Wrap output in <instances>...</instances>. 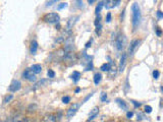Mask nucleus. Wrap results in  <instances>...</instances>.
I'll return each mask as SVG.
<instances>
[{
  "label": "nucleus",
  "mask_w": 163,
  "mask_h": 122,
  "mask_svg": "<svg viewBox=\"0 0 163 122\" xmlns=\"http://www.w3.org/2000/svg\"><path fill=\"white\" fill-rule=\"evenodd\" d=\"M66 6H68V3H60V4L58 5V7H57V9H58V10H61L62 8L66 7Z\"/></svg>",
  "instance_id": "c756f323"
},
{
  "label": "nucleus",
  "mask_w": 163,
  "mask_h": 122,
  "mask_svg": "<svg viewBox=\"0 0 163 122\" xmlns=\"http://www.w3.org/2000/svg\"><path fill=\"white\" fill-rule=\"evenodd\" d=\"M81 72H79V71H73V73L72 74V81L75 82H78L80 81V78H81Z\"/></svg>",
  "instance_id": "dca6fc26"
},
{
  "label": "nucleus",
  "mask_w": 163,
  "mask_h": 122,
  "mask_svg": "<svg viewBox=\"0 0 163 122\" xmlns=\"http://www.w3.org/2000/svg\"><path fill=\"white\" fill-rule=\"evenodd\" d=\"M126 54L123 53L122 56H121L120 58V63H119V71H123L124 69V66H126Z\"/></svg>",
  "instance_id": "f8f14e48"
},
{
  "label": "nucleus",
  "mask_w": 163,
  "mask_h": 122,
  "mask_svg": "<svg viewBox=\"0 0 163 122\" xmlns=\"http://www.w3.org/2000/svg\"><path fill=\"white\" fill-rule=\"evenodd\" d=\"M63 42H64V38L63 37H58L57 38V39L55 40V43H57V44H60V43H63Z\"/></svg>",
  "instance_id": "bb28decb"
},
{
  "label": "nucleus",
  "mask_w": 163,
  "mask_h": 122,
  "mask_svg": "<svg viewBox=\"0 0 163 122\" xmlns=\"http://www.w3.org/2000/svg\"><path fill=\"white\" fill-rule=\"evenodd\" d=\"M98 114H99V108L95 107L93 110L90 112V115H89V118H88V122H90L93 119H95V118L98 116Z\"/></svg>",
  "instance_id": "9d476101"
},
{
  "label": "nucleus",
  "mask_w": 163,
  "mask_h": 122,
  "mask_svg": "<svg viewBox=\"0 0 163 122\" xmlns=\"http://www.w3.org/2000/svg\"><path fill=\"white\" fill-rule=\"evenodd\" d=\"M141 21V9L138 3H134L132 5V24L134 31L137 30Z\"/></svg>",
  "instance_id": "f257e3e1"
},
{
  "label": "nucleus",
  "mask_w": 163,
  "mask_h": 122,
  "mask_svg": "<svg viewBox=\"0 0 163 122\" xmlns=\"http://www.w3.org/2000/svg\"><path fill=\"white\" fill-rule=\"evenodd\" d=\"M47 75H48V78H55V72H54L52 69H48V71H47Z\"/></svg>",
  "instance_id": "412c9836"
},
{
  "label": "nucleus",
  "mask_w": 163,
  "mask_h": 122,
  "mask_svg": "<svg viewBox=\"0 0 163 122\" xmlns=\"http://www.w3.org/2000/svg\"><path fill=\"white\" fill-rule=\"evenodd\" d=\"M76 20H79V17H69L68 21H66V25H65V31L70 33V31H72V29L73 28V25H76Z\"/></svg>",
  "instance_id": "423d86ee"
},
{
  "label": "nucleus",
  "mask_w": 163,
  "mask_h": 122,
  "mask_svg": "<svg viewBox=\"0 0 163 122\" xmlns=\"http://www.w3.org/2000/svg\"><path fill=\"white\" fill-rule=\"evenodd\" d=\"M31 70L35 74H38V73H41V71H42V66H41V64H34L31 67Z\"/></svg>",
  "instance_id": "ddd939ff"
},
{
  "label": "nucleus",
  "mask_w": 163,
  "mask_h": 122,
  "mask_svg": "<svg viewBox=\"0 0 163 122\" xmlns=\"http://www.w3.org/2000/svg\"><path fill=\"white\" fill-rule=\"evenodd\" d=\"M56 2H57L56 0H53V1H48L47 2V6H51V5L53 4V3H56Z\"/></svg>",
  "instance_id": "e433bc0d"
},
{
  "label": "nucleus",
  "mask_w": 163,
  "mask_h": 122,
  "mask_svg": "<svg viewBox=\"0 0 163 122\" xmlns=\"http://www.w3.org/2000/svg\"><path fill=\"white\" fill-rule=\"evenodd\" d=\"M100 21H101V17L100 15H98V17L96 18V21H95V25H96V28H98V27H101V24H100Z\"/></svg>",
  "instance_id": "b1692460"
},
{
  "label": "nucleus",
  "mask_w": 163,
  "mask_h": 122,
  "mask_svg": "<svg viewBox=\"0 0 163 122\" xmlns=\"http://www.w3.org/2000/svg\"><path fill=\"white\" fill-rule=\"evenodd\" d=\"M46 82H47L46 79H42V81H41V82H37V83H36V86H35V88H39V86H42L43 83H46Z\"/></svg>",
  "instance_id": "c85d7f7f"
},
{
  "label": "nucleus",
  "mask_w": 163,
  "mask_h": 122,
  "mask_svg": "<svg viewBox=\"0 0 163 122\" xmlns=\"http://www.w3.org/2000/svg\"><path fill=\"white\" fill-rule=\"evenodd\" d=\"M80 91H81V89H80V88H76V93H79Z\"/></svg>",
  "instance_id": "ea45409f"
},
{
  "label": "nucleus",
  "mask_w": 163,
  "mask_h": 122,
  "mask_svg": "<svg viewBox=\"0 0 163 122\" xmlns=\"http://www.w3.org/2000/svg\"><path fill=\"white\" fill-rule=\"evenodd\" d=\"M156 15H157V17L159 18V20H160V18H163V12H161V11H157L156 12Z\"/></svg>",
  "instance_id": "7c9ffc66"
},
{
  "label": "nucleus",
  "mask_w": 163,
  "mask_h": 122,
  "mask_svg": "<svg viewBox=\"0 0 163 122\" xmlns=\"http://www.w3.org/2000/svg\"><path fill=\"white\" fill-rule=\"evenodd\" d=\"M155 31H156V34H157V36L160 37V36H161V31L159 30V28H156V29H155Z\"/></svg>",
  "instance_id": "f704fd0d"
},
{
  "label": "nucleus",
  "mask_w": 163,
  "mask_h": 122,
  "mask_svg": "<svg viewBox=\"0 0 163 122\" xmlns=\"http://www.w3.org/2000/svg\"><path fill=\"white\" fill-rule=\"evenodd\" d=\"M12 98H14V96H12V95L6 96V97L4 98V100H3V103H4V104H7L8 102H10L12 100Z\"/></svg>",
  "instance_id": "4be33fe9"
},
{
  "label": "nucleus",
  "mask_w": 163,
  "mask_h": 122,
  "mask_svg": "<svg viewBox=\"0 0 163 122\" xmlns=\"http://www.w3.org/2000/svg\"><path fill=\"white\" fill-rule=\"evenodd\" d=\"M161 90H162V92H163V86H161Z\"/></svg>",
  "instance_id": "79ce46f5"
},
{
  "label": "nucleus",
  "mask_w": 163,
  "mask_h": 122,
  "mask_svg": "<svg viewBox=\"0 0 163 122\" xmlns=\"http://www.w3.org/2000/svg\"><path fill=\"white\" fill-rule=\"evenodd\" d=\"M159 75H160V73H159L158 70H154V71H153V78H154L155 79H158Z\"/></svg>",
  "instance_id": "a878e982"
},
{
  "label": "nucleus",
  "mask_w": 163,
  "mask_h": 122,
  "mask_svg": "<svg viewBox=\"0 0 163 122\" xmlns=\"http://www.w3.org/2000/svg\"><path fill=\"white\" fill-rule=\"evenodd\" d=\"M126 45V38L122 34H118L115 39V49L117 52H121Z\"/></svg>",
  "instance_id": "f03ea898"
},
{
  "label": "nucleus",
  "mask_w": 163,
  "mask_h": 122,
  "mask_svg": "<svg viewBox=\"0 0 163 122\" xmlns=\"http://www.w3.org/2000/svg\"><path fill=\"white\" fill-rule=\"evenodd\" d=\"M140 43H141V41H139V40H134L132 43H130V48H129V54H130V56H132L133 54L135 53V51L137 50V48L139 47Z\"/></svg>",
  "instance_id": "6e6552de"
},
{
  "label": "nucleus",
  "mask_w": 163,
  "mask_h": 122,
  "mask_svg": "<svg viewBox=\"0 0 163 122\" xmlns=\"http://www.w3.org/2000/svg\"><path fill=\"white\" fill-rule=\"evenodd\" d=\"M56 121L57 118L54 114H46L42 119V122H56Z\"/></svg>",
  "instance_id": "1a4fd4ad"
},
{
  "label": "nucleus",
  "mask_w": 163,
  "mask_h": 122,
  "mask_svg": "<svg viewBox=\"0 0 163 122\" xmlns=\"http://www.w3.org/2000/svg\"><path fill=\"white\" fill-rule=\"evenodd\" d=\"M80 105L79 103H75V104H72L70 107L68 108V112H66V116H68V118H72L76 115V113L78 112L79 108H80Z\"/></svg>",
  "instance_id": "20e7f679"
},
{
  "label": "nucleus",
  "mask_w": 163,
  "mask_h": 122,
  "mask_svg": "<svg viewBox=\"0 0 163 122\" xmlns=\"http://www.w3.org/2000/svg\"><path fill=\"white\" fill-rule=\"evenodd\" d=\"M90 46H91V42H88V43L86 44V48H89Z\"/></svg>",
  "instance_id": "4c0bfd02"
},
{
  "label": "nucleus",
  "mask_w": 163,
  "mask_h": 122,
  "mask_svg": "<svg viewBox=\"0 0 163 122\" xmlns=\"http://www.w3.org/2000/svg\"><path fill=\"white\" fill-rule=\"evenodd\" d=\"M145 112L147 114H150L152 112V107L151 106H145Z\"/></svg>",
  "instance_id": "cd10ccee"
},
{
  "label": "nucleus",
  "mask_w": 163,
  "mask_h": 122,
  "mask_svg": "<svg viewBox=\"0 0 163 122\" xmlns=\"http://www.w3.org/2000/svg\"><path fill=\"white\" fill-rule=\"evenodd\" d=\"M109 122H116V121H114V120H111V121H109Z\"/></svg>",
  "instance_id": "a19ab883"
},
{
  "label": "nucleus",
  "mask_w": 163,
  "mask_h": 122,
  "mask_svg": "<svg viewBox=\"0 0 163 122\" xmlns=\"http://www.w3.org/2000/svg\"><path fill=\"white\" fill-rule=\"evenodd\" d=\"M132 103H133L134 105H135V107H136V108H139L140 106H141V103H138V102H136V101H134V100L132 101Z\"/></svg>",
  "instance_id": "473e14b6"
},
{
  "label": "nucleus",
  "mask_w": 163,
  "mask_h": 122,
  "mask_svg": "<svg viewBox=\"0 0 163 122\" xmlns=\"http://www.w3.org/2000/svg\"><path fill=\"white\" fill-rule=\"evenodd\" d=\"M93 94H94V93H92V94H90V95H89V96H87V97H86V98H85V100H84V102H83V103L87 102V101L89 100V99H90V98L92 97V96H93Z\"/></svg>",
  "instance_id": "72a5a7b5"
},
{
  "label": "nucleus",
  "mask_w": 163,
  "mask_h": 122,
  "mask_svg": "<svg viewBox=\"0 0 163 122\" xmlns=\"http://www.w3.org/2000/svg\"><path fill=\"white\" fill-rule=\"evenodd\" d=\"M120 3V1H113V0H108V1L104 2V6L106 8H113L114 6H117Z\"/></svg>",
  "instance_id": "9b49d317"
},
{
  "label": "nucleus",
  "mask_w": 163,
  "mask_h": 122,
  "mask_svg": "<svg viewBox=\"0 0 163 122\" xmlns=\"http://www.w3.org/2000/svg\"><path fill=\"white\" fill-rule=\"evenodd\" d=\"M69 102H70V97H68V96H64L62 98V103H64V104H68Z\"/></svg>",
  "instance_id": "393cba45"
},
{
  "label": "nucleus",
  "mask_w": 163,
  "mask_h": 122,
  "mask_svg": "<svg viewBox=\"0 0 163 122\" xmlns=\"http://www.w3.org/2000/svg\"><path fill=\"white\" fill-rule=\"evenodd\" d=\"M12 122H28V118L25 116V115H17L14 120H12Z\"/></svg>",
  "instance_id": "4468645a"
},
{
  "label": "nucleus",
  "mask_w": 163,
  "mask_h": 122,
  "mask_svg": "<svg viewBox=\"0 0 163 122\" xmlns=\"http://www.w3.org/2000/svg\"><path fill=\"white\" fill-rule=\"evenodd\" d=\"M21 88V83L20 81H14L11 83H10V86H9V92H12V93H15V92H17V91H20Z\"/></svg>",
  "instance_id": "0eeeda50"
},
{
  "label": "nucleus",
  "mask_w": 163,
  "mask_h": 122,
  "mask_svg": "<svg viewBox=\"0 0 163 122\" xmlns=\"http://www.w3.org/2000/svg\"><path fill=\"white\" fill-rule=\"evenodd\" d=\"M88 3H89V4H92V3H94V0H89Z\"/></svg>",
  "instance_id": "58836bf2"
},
{
  "label": "nucleus",
  "mask_w": 163,
  "mask_h": 122,
  "mask_svg": "<svg viewBox=\"0 0 163 122\" xmlns=\"http://www.w3.org/2000/svg\"><path fill=\"white\" fill-rule=\"evenodd\" d=\"M100 99H101V102H106L107 100V94L105 92H102L101 93V96H100Z\"/></svg>",
  "instance_id": "5701e85b"
},
{
  "label": "nucleus",
  "mask_w": 163,
  "mask_h": 122,
  "mask_svg": "<svg viewBox=\"0 0 163 122\" xmlns=\"http://www.w3.org/2000/svg\"><path fill=\"white\" fill-rule=\"evenodd\" d=\"M111 68V62L110 63H104L102 64L100 69L102 70V71H105V72H109V70Z\"/></svg>",
  "instance_id": "a211bd4d"
},
{
  "label": "nucleus",
  "mask_w": 163,
  "mask_h": 122,
  "mask_svg": "<svg viewBox=\"0 0 163 122\" xmlns=\"http://www.w3.org/2000/svg\"><path fill=\"white\" fill-rule=\"evenodd\" d=\"M101 79H102L101 73H95V75H94V83L95 85H99L101 82Z\"/></svg>",
  "instance_id": "6ab92c4d"
},
{
  "label": "nucleus",
  "mask_w": 163,
  "mask_h": 122,
  "mask_svg": "<svg viewBox=\"0 0 163 122\" xmlns=\"http://www.w3.org/2000/svg\"><path fill=\"white\" fill-rule=\"evenodd\" d=\"M110 21H111V13L108 12L106 14V22H110Z\"/></svg>",
  "instance_id": "2f4dec72"
},
{
  "label": "nucleus",
  "mask_w": 163,
  "mask_h": 122,
  "mask_svg": "<svg viewBox=\"0 0 163 122\" xmlns=\"http://www.w3.org/2000/svg\"><path fill=\"white\" fill-rule=\"evenodd\" d=\"M124 122H130V121H129V120H126V121H124Z\"/></svg>",
  "instance_id": "37998d69"
},
{
  "label": "nucleus",
  "mask_w": 163,
  "mask_h": 122,
  "mask_svg": "<svg viewBox=\"0 0 163 122\" xmlns=\"http://www.w3.org/2000/svg\"><path fill=\"white\" fill-rule=\"evenodd\" d=\"M133 115H134L133 112L129 111V112H127V113H126V117H127V118H132V117H133Z\"/></svg>",
  "instance_id": "c9c22d12"
},
{
  "label": "nucleus",
  "mask_w": 163,
  "mask_h": 122,
  "mask_svg": "<svg viewBox=\"0 0 163 122\" xmlns=\"http://www.w3.org/2000/svg\"><path fill=\"white\" fill-rule=\"evenodd\" d=\"M104 6V2H99L98 3V5H97V7H96V14H99L101 12V9H102V7Z\"/></svg>",
  "instance_id": "aec40b11"
},
{
  "label": "nucleus",
  "mask_w": 163,
  "mask_h": 122,
  "mask_svg": "<svg viewBox=\"0 0 163 122\" xmlns=\"http://www.w3.org/2000/svg\"><path fill=\"white\" fill-rule=\"evenodd\" d=\"M31 53L32 54H35L37 52V50H38V43H37V41H32V43H31Z\"/></svg>",
  "instance_id": "f3484780"
},
{
  "label": "nucleus",
  "mask_w": 163,
  "mask_h": 122,
  "mask_svg": "<svg viewBox=\"0 0 163 122\" xmlns=\"http://www.w3.org/2000/svg\"><path fill=\"white\" fill-rule=\"evenodd\" d=\"M116 103L122 110H127V105L123 100H121V99H116Z\"/></svg>",
  "instance_id": "2eb2a0df"
},
{
  "label": "nucleus",
  "mask_w": 163,
  "mask_h": 122,
  "mask_svg": "<svg viewBox=\"0 0 163 122\" xmlns=\"http://www.w3.org/2000/svg\"><path fill=\"white\" fill-rule=\"evenodd\" d=\"M23 76H24V78L28 79V81H30V82H35V81H36V74L32 71L31 68L25 69L24 71V73H23Z\"/></svg>",
  "instance_id": "39448f33"
},
{
  "label": "nucleus",
  "mask_w": 163,
  "mask_h": 122,
  "mask_svg": "<svg viewBox=\"0 0 163 122\" xmlns=\"http://www.w3.org/2000/svg\"><path fill=\"white\" fill-rule=\"evenodd\" d=\"M43 21L47 22V24H55V22H59L60 17L56 12H50V13H47L44 15Z\"/></svg>",
  "instance_id": "7ed1b4c3"
}]
</instances>
